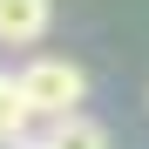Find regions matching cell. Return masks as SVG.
<instances>
[{
  "instance_id": "cell-3",
  "label": "cell",
  "mask_w": 149,
  "mask_h": 149,
  "mask_svg": "<svg viewBox=\"0 0 149 149\" xmlns=\"http://www.w3.org/2000/svg\"><path fill=\"white\" fill-rule=\"evenodd\" d=\"M41 149H109V129L95 115H68V122H47Z\"/></svg>"
},
{
  "instance_id": "cell-2",
  "label": "cell",
  "mask_w": 149,
  "mask_h": 149,
  "mask_svg": "<svg viewBox=\"0 0 149 149\" xmlns=\"http://www.w3.org/2000/svg\"><path fill=\"white\" fill-rule=\"evenodd\" d=\"M54 27V0H0V47H34Z\"/></svg>"
},
{
  "instance_id": "cell-1",
  "label": "cell",
  "mask_w": 149,
  "mask_h": 149,
  "mask_svg": "<svg viewBox=\"0 0 149 149\" xmlns=\"http://www.w3.org/2000/svg\"><path fill=\"white\" fill-rule=\"evenodd\" d=\"M20 81V102H27V115L41 122H68V115H81V95H88V74L61 61V54H34L27 68L14 74Z\"/></svg>"
},
{
  "instance_id": "cell-4",
  "label": "cell",
  "mask_w": 149,
  "mask_h": 149,
  "mask_svg": "<svg viewBox=\"0 0 149 149\" xmlns=\"http://www.w3.org/2000/svg\"><path fill=\"white\" fill-rule=\"evenodd\" d=\"M27 102H20V81H14V74L7 68H0V149H20V142H27Z\"/></svg>"
},
{
  "instance_id": "cell-5",
  "label": "cell",
  "mask_w": 149,
  "mask_h": 149,
  "mask_svg": "<svg viewBox=\"0 0 149 149\" xmlns=\"http://www.w3.org/2000/svg\"><path fill=\"white\" fill-rule=\"evenodd\" d=\"M20 149H41V136H27V142H20Z\"/></svg>"
}]
</instances>
